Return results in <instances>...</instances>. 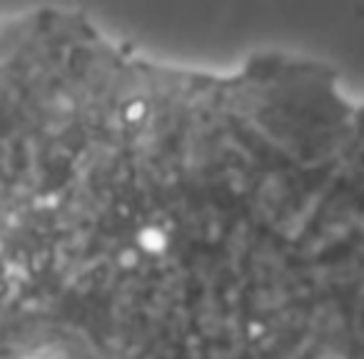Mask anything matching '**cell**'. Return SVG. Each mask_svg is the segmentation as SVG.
<instances>
[]
</instances>
